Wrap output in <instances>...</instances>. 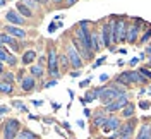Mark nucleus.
Wrapping results in <instances>:
<instances>
[{
  "label": "nucleus",
  "mask_w": 151,
  "mask_h": 139,
  "mask_svg": "<svg viewBox=\"0 0 151 139\" xmlns=\"http://www.w3.org/2000/svg\"><path fill=\"white\" fill-rule=\"evenodd\" d=\"M127 29H129V24L125 22L124 17H119L117 21H113V43L127 41Z\"/></svg>",
  "instance_id": "obj_1"
},
{
  "label": "nucleus",
  "mask_w": 151,
  "mask_h": 139,
  "mask_svg": "<svg viewBox=\"0 0 151 139\" xmlns=\"http://www.w3.org/2000/svg\"><path fill=\"white\" fill-rule=\"evenodd\" d=\"M122 94H125V91H124V88H120L119 83H117V86H106L103 89V93L100 94V100H101V103L106 107V105H110L113 100L120 98Z\"/></svg>",
  "instance_id": "obj_2"
},
{
  "label": "nucleus",
  "mask_w": 151,
  "mask_h": 139,
  "mask_svg": "<svg viewBox=\"0 0 151 139\" xmlns=\"http://www.w3.org/2000/svg\"><path fill=\"white\" fill-rule=\"evenodd\" d=\"M67 57H69V60H70V65L74 67V69H81L83 67V55L79 53V50L76 48V45H67Z\"/></svg>",
  "instance_id": "obj_3"
},
{
  "label": "nucleus",
  "mask_w": 151,
  "mask_h": 139,
  "mask_svg": "<svg viewBox=\"0 0 151 139\" xmlns=\"http://www.w3.org/2000/svg\"><path fill=\"white\" fill-rule=\"evenodd\" d=\"M101 38H103V45L106 48H110L112 50V43H113V19L112 21H108V22H105L103 26H101Z\"/></svg>",
  "instance_id": "obj_4"
},
{
  "label": "nucleus",
  "mask_w": 151,
  "mask_h": 139,
  "mask_svg": "<svg viewBox=\"0 0 151 139\" xmlns=\"http://www.w3.org/2000/svg\"><path fill=\"white\" fill-rule=\"evenodd\" d=\"M48 74L52 77H58V57H57V50L55 48H50L48 50Z\"/></svg>",
  "instance_id": "obj_5"
},
{
  "label": "nucleus",
  "mask_w": 151,
  "mask_h": 139,
  "mask_svg": "<svg viewBox=\"0 0 151 139\" xmlns=\"http://www.w3.org/2000/svg\"><path fill=\"white\" fill-rule=\"evenodd\" d=\"M19 127H21V124H19V120H16V119L5 120V124H4V139H14L17 136Z\"/></svg>",
  "instance_id": "obj_6"
},
{
  "label": "nucleus",
  "mask_w": 151,
  "mask_h": 139,
  "mask_svg": "<svg viewBox=\"0 0 151 139\" xmlns=\"http://www.w3.org/2000/svg\"><path fill=\"white\" fill-rule=\"evenodd\" d=\"M127 105H129V98H127V93H125L120 98L113 100L110 105H106L105 108H106V112H117V110H120V108H124V107H127Z\"/></svg>",
  "instance_id": "obj_7"
},
{
  "label": "nucleus",
  "mask_w": 151,
  "mask_h": 139,
  "mask_svg": "<svg viewBox=\"0 0 151 139\" xmlns=\"http://www.w3.org/2000/svg\"><path fill=\"white\" fill-rule=\"evenodd\" d=\"M120 129V120L117 119V117H108V120L105 124L101 130H103L105 134H108V132H112V130H119Z\"/></svg>",
  "instance_id": "obj_8"
},
{
  "label": "nucleus",
  "mask_w": 151,
  "mask_h": 139,
  "mask_svg": "<svg viewBox=\"0 0 151 139\" xmlns=\"http://www.w3.org/2000/svg\"><path fill=\"white\" fill-rule=\"evenodd\" d=\"M5 19H7L9 22H12V24H17V26L24 24V16H21L17 10H9V12H5Z\"/></svg>",
  "instance_id": "obj_9"
},
{
  "label": "nucleus",
  "mask_w": 151,
  "mask_h": 139,
  "mask_svg": "<svg viewBox=\"0 0 151 139\" xmlns=\"http://www.w3.org/2000/svg\"><path fill=\"white\" fill-rule=\"evenodd\" d=\"M4 29H5V33H9L10 36H14V38H19V40H24V38H26V31L21 29V28H17V26L7 24Z\"/></svg>",
  "instance_id": "obj_10"
},
{
  "label": "nucleus",
  "mask_w": 151,
  "mask_h": 139,
  "mask_svg": "<svg viewBox=\"0 0 151 139\" xmlns=\"http://www.w3.org/2000/svg\"><path fill=\"white\" fill-rule=\"evenodd\" d=\"M137 36H139V24H129V29H127V41L129 43H136L137 41Z\"/></svg>",
  "instance_id": "obj_11"
},
{
  "label": "nucleus",
  "mask_w": 151,
  "mask_h": 139,
  "mask_svg": "<svg viewBox=\"0 0 151 139\" xmlns=\"http://www.w3.org/2000/svg\"><path fill=\"white\" fill-rule=\"evenodd\" d=\"M91 41H93V52H100V48L103 45V38L100 33H91Z\"/></svg>",
  "instance_id": "obj_12"
},
{
  "label": "nucleus",
  "mask_w": 151,
  "mask_h": 139,
  "mask_svg": "<svg viewBox=\"0 0 151 139\" xmlns=\"http://www.w3.org/2000/svg\"><path fill=\"white\" fill-rule=\"evenodd\" d=\"M0 41H2V45L4 43H7V45H10L14 50H19V45H17V41L14 40V36H10L9 33H2V36H0Z\"/></svg>",
  "instance_id": "obj_13"
},
{
  "label": "nucleus",
  "mask_w": 151,
  "mask_h": 139,
  "mask_svg": "<svg viewBox=\"0 0 151 139\" xmlns=\"http://www.w3.org/2000/svg\"><path fill=\"white\" fill-rule=\"evenodd\" d=\"M21 86H22V91H33L35 89V77L33 76H26L24 79H22V83H21Z\"/></svg>",
  "instance_id": "obj_14"
},
{
  "label": "nucleus",
  "mask_w": 151,
  "mask_h": 139,
  "mask_svg": "<svg viewBox=\"0 0 151 139\" xmlns=\"http://www.w3.org/2000/svg\"><path fill=\"white\" fill-rule=\"evenodd\" d=\"M134 125H136V122H134V120H129L125 125H120V129L117 130V132H119V136H120V134H124V136H131L132 130H134Z\"/></svg>",
  "instance_id": "obj_15"
},
{
  "label": "nucleus",
  "mask_w": 151,
  "mask_h": 139,
  "mask_svg": "<svg viewBox=\"0 0 151 139\" xmlns=\"http://www.w3.org/2000/svg\"><path fill=\"white\" fill-rule=\"evenodd\" d=\"M16 10H17L21 16H24V17H31V16H33L31 9H29L24 2H17V9H16Z\"/></svg>",
  "instance_id": "obj_16"
},
{
  "label": "nucleus",
  "mask_w": 151,
  "mask_h": 139,
  "mask_svg": "<svg viewBox=\"0 0 151 139\" xmlns=\"http://www.w3.org/2000/svg\"><path fill=\"white\" fill-rule=\"evenodd\" d=\"M35 58H36V52H35V50H26L24 55H22V64L24 65H31Z\"/></svg>",
  "instance_id": "obj_17"
},
{
  "label": "nucleus",
  "mask_w": 151,
  "mask_h": 139,
  "mask_svg": "<svg viewBox=\"0 0 151 139\" xmlns=\"http://www.w3.org/2000/svg\"><path fill=\"white\" fill-rule=\"evenodd\" d=\"M106 120H108V117H106L105 113H98V115L94 117V120H93V125L94 127H100V125L103 127L105 124H106Z\"/></svg>",
  "instance_id": "obj_18"
},
{
  "label": "nucleus",
  "mask_w": 151,
  "mask_h": 139,
  "mask_svg": "<svg viewBox=\"0 0 151 139\" xmlns=\"http://www.w3.org/2000/svg\"><path fill=\"white\" fill-rule=\"evenodd\" d=\"M29 72H31L33 77H41L45 74L43 72V65H29Z\"/></svg>",
  "instance_id": "obj_19"
},
{
  "label": "nucleus",
  "mask_w": 151,
  "mask_h": 139,
  "mask_svg": "<svg viewBox=\"0 0 151 139\" xmlns=\"http://www.w3.org/2000/svg\"><path fill=\"white\" fill-rule=\"evenodd\" d=\"M17 139H38V138H36L35 132H31V130H28V129H22L21 132H19Z\"/></svg>",
  "instance_id": "obj_20"
},
{
  "label": "nucleus",
  "mask_w": 151,
  "mask_h": 139,
  "mask_svg": "<svg viewBox=\"0 0 151 139\" xmlns=\"http://www.w3.org/2000/svg\"><path fill=\"white\" fill-rule=\"evenodd\" d=\"M0 91L4 93V94H12V91H14L12 83H5V81H2V83H0Z\"/></svg>",
  "instance_id": "obj_21"
},
{
  "label": "nucleus",
  "mask_w": 151,
  "mask_h": 139,
  "mask_svg": "<svg viewBox=\"0 0 151 139\" xmlns=\"http://www.w3.org/2000/svg\"><path fill=\"white\" fill-rule=\"evenodd\" d=\"M117 83L119 84H124V86H129L131 83V77H129V72H122V74L117 77Z\"/></svg>",
  "instance_id": "obj_22"
},
{
  "label": "nucleus",
  "mask_w": 151,
  "mask_h": 139,
  "mask_svg": "<svg viewBox=\"0 0 151 139\" xmlns=\"http://www.w3.org/2000/svg\"><path fill=\"white\" fill-rule=\"evenodd\" d=\"M137 136H141L142 139H151V127L148 125V124H144V125L141 127V132H139Z\"/></svg>",
  "instance_id": "obj_23"
},
{
  "label": "nucleus",
  "mask_w": 151,
  "mask_h": 139,
  "mask_svg": "<svg viewBox=\"0 0 151 139\" xmlns=\"http://www.w3.org/2000/svg\"><path fill=\"white\" fill-rule=\"evenodd\" d=\"M122 115L125 117V119H131L132 115H134V105H127V107H124L122 108Z\"/></svg>",
  "instance_id": "obj_24"
},
{
  "label": "nucleus",
  "mask_w": 151,
  "mask_h": 139,
  "mask_svg": "<svg viewBox=\"0 0 151 139\" xmlns=\"http://www.w3.org/2000/svg\"><path fill=\"white\" fill-rule=\"evenodd\" d=\"M96 98H98V93L94 91H88V94H86L84 98H83V103H88V102H94V100H96Z\"/></svg>",
  "instance_id": "obj_25"
},
{
  "label": "nucleus",
  "mask_w": 151,
  "mask_h": 139,
  "mask_svg": "<svg viewBox=\"0 0 151 139\" xmlns=\"http://www.w3.org/2000/svg\"><path fill=\"white\" fill-rule=\"evenodd\" d=\"M7 60H9V53H7V48L2 45V48H0V62H2V64H7Z\"/></svg>",
  "instance_id": "obj_26"
},
{
  "label": "nucleus",
  "mask_w": 151,
  "mask_h": 139,
  "mask_svg": "<svg viewBox=\"0 0 151 139\" xmlns=\"http://www.w3.org/2000/svg\"><path fill=\"white\" fill-rule=\"evenodd\" d=\"M2 81H5V83H12V81H14V76L10 74V72H4V74H2Z\"/></svg>",
  "instance_id": "obj_27"
},
{
  "label": "nucleus",
  "mask_w": 151,
  "mask_h": 139,
  "mask_svg": "<svg viewBox=\"0 0 151 139\" xmlns=\"http://www.w3.org/2000/svg\"><path fill=\"white\" fill-rule=\"evenodd\" d=\"M150 40H151V29H150V31H146V33L141 36V43H148Z\"/></svg>",
  "instance_id": "obj_28"
},
{
  "label": "nucleus",
  "mask_w": 151,
  "mask_h": 139,
  "mask_svg": "<svg viewBox=\"0 0 151 139\" xmlns=\"http://www.w3.org/2000/svg\"><path fill=\"white\" fill-rule=\"evenodd\" d=\"M22 2H24V4H26V5H28L29 9H36V7H38L36 0H22Z\"/></svg>",
  "instance_id": "obj_29"
},
{
  "label": "nucleus",
  "mask_w": 151,
  "mask_h": 139,
  "mask_svg": "<svg viewBox=\"0 0 151 139\" xmlns=\"http://www.w3.org/2000/svg\"><path fill=\"white\" fill-rule=\"evenodd\" d=\"M139 72H141V74H144L146 77H148V79H151V71H150V69H146V67H141V71H139Z\"/></svg>",
  "instance_id": "obj_30"
},
{
  "label": "nucleus",
  "mask_w": 151,
  "mask_h": 139,
  "mask_svg": "<svg viewBox=\"0 0 151 139\" xmlns=\"http://www.w3.org/2000/svg\"><path fill=\"white\" fill-rule=\"evenodd\" d=\"M60 26H62V22H58V24H57V22H52V24H50V28H48V31H50V33H53V31H55L57 28H60Z\"/></svg>",
  "instance_id": "obj_31"
},
{
  "label": "nucleus",
  "mask_w": 151,
  "mask_h": 139,
  "mask_svg": "<svg viewBox=\"0 0 151 139\" xmlns=\"http://www.w3.org/2000/svg\"><path fill=\"white\" fill-rule=\"evenodd\" d=\"M14 107H16V108H19V110H22V112H26V107H24L21 102H14Z\"/></svg>",
  "instance_id": "obj_32"
},
{
  "label": "nucleus",
  "mask_w": 151,
  "mask_h": 139,
  "mask_svg": "<svg viewBox=\"0 0 151 139\" xmlns=\"http://www.w3.org/2000/svg\"><path fill=\"white\" fill-rule=\"evenodd\" d=\"M7 64H9V65H16V64H17L16 57H14V55H9V60H7Z\"/></svg>",
  "instance_id": "obj_33"
},
{
  "label": "nucleus",
  "mask_w": 151,
  "mask_h": 139,
  "mask_svg": "<svg viewBox=\"0 0 151 139\" xmlns=\"http://www.w3.org/2000/svg\"><path fill=\"white\" fill-rule=\"evenodd\" d=\"M139 107H141L142 110H148V108H150V103H148V102H142V103H139Z\"/></svg>",
  "instance_id": "obj_34"
},
{
  "label": "nucleus",
  "mask_w": 151,
  "mask_h": 139,
  "mask_svg": "<svg viewBox=\"0 0 151 139\" xmlns=\"http://www.w3.org/2000/svg\"><path fill=\"white\" fill-rule=\"evenodd\" d=\"M103 62H105V57H101L100 60H96V62H94V65H93V67H98V65H101Z\"/></svg>",
  "instance_id": "obj_35"
},
{
  "label": "nucleus",
  "mask_w": 151,
  "mask_h": 139,
  "mask_svg": "<svg viewBox=\"0 0 151 139\" xmlns=\"http://www.w3.org/2000/svg\"><path fill=\"white\" fill-rule=\"evenodd\" d=\"M7 110H9V108H7L5 105H2V107H0V113H2V115H5V113H7Z\"/></svg>",
  "instance_id": "obj_36"
},
{
  "label": "nucleus",
  "mask_w": 151,
  "mask_h": 139,
  "mask_svg": "<svg viewBox=\"0 0 151 139\" xmlns=\"http://www.w3.org/2000/svg\"><path fill=\"white\" fill-rule=\"evenodd\" d=\"M55 84H57V81H55V79H53V81H48V83L45 84V88H52V86H55Z\"/></svg>",
  "instance_id": "obj_37"
},
{
  "label": "nucleus",
  "mask_w": 151,
  "mask_h": 139,
  "mask_svg": "<svg viewBox=\"0 0 151 139\" xmlns=\"http://www.w3.org/2000/svg\"><path fill=\"white\" fill-rule=\"evenodd\" d=\"M77 0H65V7H70V5H74Z\"/></svg>",
  "instance_id": "obj_38"
},
{
  "label": "nucleus",
  "mask_w": 151,
  "mask_h": 139,
  "mask_svg": "<svg viewBox=\"0 0 151 139\" xmlns=\"http://www.w3.org/2000/svg\"><path fill=\"white\" fill-rule=\"evenodd\" d=\"M100 81H101V83L108 81V76H106V74H101V76H100Z\"/></svg>",
  "instance_id": "obj_39"
},
{
  "label": "nucleus",
  "mask_w": 151,
  "mask_h": 139,
  "mask_svg": "<svg viewBox=\"0 0 151 139\" xmlns=\"http://www.w3.org/2000/svg\"><path fill=\"white\" fill-rule=\"evenodd\" d=\"M89 84V79H86V81H81V88H86Z\"/></svg>",
  "instance_id": "obj_40"
},
{
  "label": "nucleus",
  "mask_w": 151,
  "mask_h": 139,
  "mask_svg": "<svg viewBox=\"0 0 151 139\" xmlns=\"http://www.w3.org/2000/svg\"><path fill=\"white\" fill-rule=\"evenodd\" d=\"M45 60H48V58H45V57H40V64H38V65H43V64H45Z\"/></svg>",
  "instance_id": "obj_41"
},
{
  "label": "nucleus",
  "mask_w": 151,
  "mask_h": 139,
  "mask_svg": "<svg viewBox=\"0 0 151 139\" xmlns=\"http://www.w3.org/2000/svg\"><path fill=\"white\" fill-rule=\"evenodd\" d=\"M7 2H9V0H0V7H2V9H4V7H5V4H7Z\"/></svg>",
  "instance_id": "obj_42"
},
{
  "label": "nucleus",
  "mask_w": 151,
  "mask_h": 139,
  "mask_svg": "<svg viewBox=\"0 0 151 139\" xmlns=\"http://www.w3.org/2000/svg\"><path fill=\"white\" fill-rule=\"evenodd\" d=\"M146 53H148V55H151V43L146 46Z\"/></svg>",
  "instance_id": "obj_43"
},
{
  "label": "nucleus",
  "mask_w": 151,
  "mask_h": 139,
  "mask_svg": "<svg viewBox=\"0 0 151 139\" xmlns=\"http://www.w3.org/2000/svg\"><path fill=\"white\" fill-rule=\"evenodd\" d=\"M129 138H131V136H124V134H120L119 138H115V139H129Z\"/></svg>",
  "instance_id": "obj_44"
},
{
  "label": "nucleus",
  "mask_w": 151,
  "mask_h": 139,
  "mask_svg": "<svg viewBox=\"0 0 151 139\" xmlns=\"http://www.w3.org/2000/svg\"><path fill=\"white\" fill-rule=\"evenodd\" d=\"M137 60H139V58H132V60H131V65H136V64H137Z\"/></svg>",
  "instance_id": "obj_45"
},
{
  "label": "nucleus",
  "mask_w": 151,
  "mask_h": 139,
  "mask_svg": "<svg viewBox=\"0 0 151 139\" xmlns=\"http://www.w3.org/2000/svg\"><path fill=\"white\" fill-rule=\"evenodd\" d=\"M70 76H72V77H77V76H79V71H74V72H72Z\"/></svg>",
  "instance_id": "obj_46"
},
{
  "label": "nucleus",
  "mask_w": 151,
  "mask_h": 139,
  "mask_svg": "<svg viewBox=\"0 0 151 139\" xmlns=\"http://www.w3.org/2000/svg\"><path fill=\"white\" fill-rule=\"evenodd\" d=\"M36 2H40V4H48L50 0H36Z\"/></svg>",
  "instance_id": "obj_47"
},
{
  "label": "nucleus",
  "mask_w": 151,
  "mask_h": 139,
  "mask_svg": "<svg viewBox=\"0 0 151 139\" xmlns=\"http://www.w3.org/2000/svg\"><path fill=\"white\" fill-rule=\"evenodd\" d=\"M52 2H55V4H60V2H64V0H52Z\"/></svg>",
  "instance_id": "obj_48"
},
{
  "label": "nucleus",
  "mask_w": 151,
  "mask_h": 139,
  "mask_svg": "<svg viewBox=\"0 0 151 139\" xmlns=\"http://www.w3.org/2000/svg\"><path fill=\"white\" fill-rule=\"evenodd\" d=\"M137 139H142V138H141V136H137Z\"/></svg>",
  "instance_id": "obj_49"
},
{
  "label": "nucleus",
  "mask_w": 151,
  "mask_h": 139,
  "mask_svg": "<svg viewBox=\"0 0 151 139\" xmlns=\"http://www.w3.org/2000/svg\"><path fill=\"white\" fill-rule=\"evenodd\" d=\"M150 91H151V89H150Z\"/></svg>",
  "instance_id": "obj_50"
}]
</instances>
